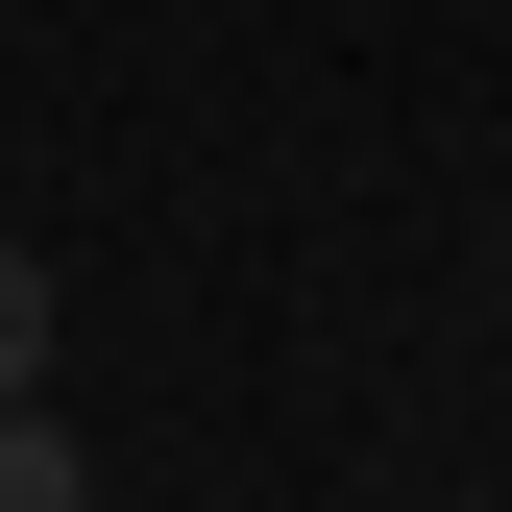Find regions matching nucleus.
<instances>
[{
  "label": "nucleus",
  "instance_id": "nucleus-1",
  "mask_svg": "<svg viewBox=\"0 0 512 512\" xmlns=\"http://www.w3.org/2000/svg\"><path fill=\"white\" fill-rule=\"evenodd\" d=\"M0 512H98V464H74V439H49L25 391H0Z\"/></svg>",
  "mask_w": 512,
  "mask_h": 512
},
{
  "label": "nucleus",
  "instance_id": "nucleus-2",
  "mask_svg": "<svg viewBox=\"0 0 512 512\" xmlns=\"http://www.w3.org/2000/svg\"><path fill=\"white\" fill-rule=\"evenodd\" d=\"M0 391H49V244H0Z\"/></svg>",
  "mask_w": 512,
  "mask_h": 512
}]
</instances>
